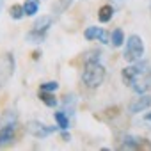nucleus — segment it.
Instances as JSON below:
<instances>
[{
    "label": "nucleus",
    "instance_id": "f257e3e1",
    "mask_svg": "<svg viewBox=\"0 0 151 151\" xmlns=\"http://www.w3.org/2000/svg\"><path fill=\"white\" fill-rule=\"evenodd\" d=\"M105 80V68L103 64H100V60H89L86 62L84 73H82V82L86 84V87L89 89H96L103 84Z\"/></svg>",
    "mask_w": 151,
    "mask_h": 151
},
{
    "label": "nucleus",
    "instance_id": "f03ea898",
    "mask_svg": "<svg viewBox=\"0 0 151 151\" xmlns=\"http://www.w3.org/2000/svg\"><path fill=\"white\" fill-rule=\"evenodd\" d=\"M16 135V114L7 110L0 117V147H6L14 140Z\"/></svg>",
    "mask_w": 151,
    "mask_h": 151
},
{
    "label": "nucleus",
    "instance_id": "7ed1b4c3",
    "mask_svg": "<svg viewBox=\"0 0 151 151\" xmlns=\"http://www.w3.org/2000/svg\"><path fill=\"white\" fill-rule=\"evenodd\" d=\"M146 73H147V62L146 60H140V62L137 60V62H133L132 66H128V68H124L121 71L123 84L126 87H133L137 84L139 77H142V75H146Z\"/></svg>",
    "mask_w": 151,
    "mask_h": 151
},
{
    "label": "nucleus",
    "instance_id": "20e7f679",
    "mask_svg": "<svg viewBox=\"0 0 151 151\" xmlns=\"http://www.w3.org/2000/svg\"><path fill=\"white\" fill-rule=\"evenodd\" d=\"M144 55V43L140 39V36L137 34H132L128 39H126V46H124V53H123V59L126 62H137L140 60Z\"/></svg>",
    "mask_w": 151,
    "mask_h": 151
},
{
    "label": "nucleus",
    "instance_id": "39448f33",
    "mask_svg": "<svg viewBox=\"0 0 151 151\" xmlns=\"http://www.w3.org/2000/svg\"><path fill=\"white\" fill-rule=\"evenodd\" d=\"M16 60L13 53H2L0 55V87H4L14 75Z\"/></svg>",
    "mask_w": 151,
    "mask_h": 151
},
{
    "label": "nucleus",
    "instance_id": "423d86ee",
    "mask_svg": "<svg viewBox=\"0 0 151 151\" xmlns=\"http://www.w3.org/2000/svg\"><path fill=\"white\" fill-rule=\"evenodd\" d=\"M59 128H60L59 124H57V126H46V124L41 123V121H29V123H27V132H29L30 135H34V137H39V139L48 137L50 133L57 132Z\"/></svg>",
    "mask_w": 151,
    "mask_h": 151
},
{
    "label": "nucleus",
    "instance_id": "0eeeda50",
    "mask_svg": "<svg viewBox=\"0 0 151 151\" xmlns=\"http://www.w3.org/2000/svg\"><path fill=\"white\" fill-rule=\"evenodd\" d=\"M84 37L87 39V41H100V43H103V45H107V43H110V34L107 32V30H103L101 27H87L86 30H84Z\"/></svg>",
    "mask_w": 151,
    "mask_h": 151
},
{
    "label": "nucleus",
    "instance_id": "6e6552de",
    "mask_svg": "<svg viewBox=\"0 0 151 151\" xmlns=\"http://www.w3.org/2000/svg\"><path fill=\"white\" fill-rule=\"evenodd\" d=\"M149 107H151V94H140L139 98H135L128 105V110L132 114H137V112H142V110H146Z\"/></svg>",
    "mask_w": 151,
    "mask_h": 151
},
{
    "label": "nucleus",
    "instance_id": "1a4fd4ad",
    "mask_svg": "<svg viewBox=\"0 0 151 151\" xmlns=\"http://www.w3.org/2000/svg\"><path fill=\"white\" fill-rule=\"evenodd\" d=\"M53 25V20H52V16H39L36 22H34V25H32V30H37V32H43V34H46L48 32V29Z\"/></svg>",
    "mask_w": 151,
    "mask_h": 151
},
{
    "label": "nucleus",
    "instance_id": "9d476101",
    "mask_svg": "<svg viewBox=\"0 0 151 151\" xmlns=\"http://www.w3.org/2000/svg\"><path fill=\"white\" fill-rule=\"evenodd\" d=\"M112 16H114V7H112L110 4H105V6H101V7H100V11H98V20H100L101 23L110 22V20H112Z\"/></svg>",
    "mask_w": 151,
    "mask_h": 151
},
{
    "label": "nucleus",
    "instance_id": "9b49d317",
    "mask_svg": "<svg viewBox=\"0 0 151 151\" xmlns=\"http://www.w3.org/2000/svg\"><path fill=\"white\" fill-rule=\"evenodd\" d=\"M139 140H140V137L124 135L123 137V142L119 144V149H139Z\"/></svg>",
    "mask_w": 151,
    "mask_h": 151
},
{
    "label": "nucleus",
    "instance_id": "f8f14e48",
    "mask_svg": "<svg viewBox=\"0 0 151 151\" xmlns=\"http://www.w3.org/2000/svg\"><path fill=\"white\" fill-rule=\"evenodd\" d=\"M39 100L46 105V107H55L57 105V98L52 91H41L39 89Z\"/></svg>",
    "mask_w": 151,
    "mask_h": 151
},
{
    "label": "nucleus",
    "instance_id": "ddd939ff",
    "mask_svg": "<svg viewBox=\"0 0 151 151\" xmlns=\"http://www.w3.org/2000/svg\"><path fill=\"white\" fill-rule=\"evenodd\" d=\"M55 121H57V124L60 126V130H68V128H69V119H68V114H66L64 110L55 112Z\"/></svg>",
    "mask_w": 151,
    "mask_h": 151
},
{
    "label": "nucleus",
    "instance_id": "4468645a",
    "mask_svg": "<svg viewBox=\"0 0 151 151\" xmlns=\"http://www.w3.org/2000/svg\"><path fill=\"white\" fill-rule=\"evenodd\" d=\"M110 41H112V46H121L123 43H124V34H123V30L121 29H116V30H112V34H110Z\"/></svg>",
    "mask_w": 151,
    "mask_h": 151
},
{
    "label": "nucleus",
    "instance_id": "2eb2a0df",
    "mask_svg": "<svg viewBox=\"0 0 151 151\" xmlns=\"http://www.w3.org/2000/svg\"><path fill=\"white\" fill-rule=\"evenodd\" d=\"M45 37H46V34L37 32V30H30V32L27 34V41H29V43H34V45L43 43V41H45Z\"/></svg>",
    "mask_w": 151,
    "mask_h": 151
},
{
    "label": "nucleus",
    "instance_id": "dca6fc26",
    "mask_svg": "<svg viewBox=\"0 0 151 151\" xmlns=\"http://www.w3.org/2000/svg\"><path fill=\"white\" fill-rule=\"evenodd\" d=\"M23 9H25V14L27 16H34L39 9V4L36 2V0H27V2L23 4Z\"/></svg>",
    "mask_w": 151,
    "mask_h": 151
},
{
    "label": "nucleus",
    "instance_id": "f3484780",
    "mask_svg": "<svg viewBox=\"0 0 151 151\" xmlns=\"http://www.w3.org/2000/svg\"><path fill=\"white\" fill-rule=\"evenodd\" d=\"M11 18H14V20H22L23 16H25V9H23V6H20V4H14V6H11Z\"/></svg>",
    "mask_w": 151,
    "mask_h": 151
},
{
    "label": "nucleus",
    "instance_id": "a211bd4d",
    "mask_svg": "<svg viewBox=\"0 0 151 151\" xmlns=\"http://www.w3.org/2000/svg\"><path fill=\"white\" fill-rule=\"evenodd\" d=\"M69 6H71V0H59L57 4L52 6V11H55V13H64Z\"/></svg>",
    "mask_w": 151,
    "mask_h": 151
},
{
    "label": "nucleus",
    "instance_id": "6ab92c4d",
    "mask_svg": "<svg viewBox=\"0 0 151 151\" xmlns=\"http://www.w3.org/2000/svg\"><path fill=\"white\" fill-rule=\"evenodd\" d=\"M59 89V84L55 82V80H52V82H45V84H41V91H52V93H55Z\"/></svg>",
    "mask_w": 151,
    "mask_h": 151
},
{
    "label": "nucleus",
    "instance_id": "aec40b11",
    "mask_svg": "<svg viewBox=\"0 0 151 151\" xmlns=\"http://www.w3.org/2000/svg\"><path fill=\"white\" fill-rule=\"evenodd\" d=\"M100 52H89L87 55H86V62H89V60H100Z\"/></svg>",
    "mask_w": 151,
    "mask_h": 151
},
{
    "label": "nucleus",
    "instance_id": "412c9836",
    "mask_svg": "<svg viewBox=\"0 0 151 151\" xmlns=\"http://www.w3.org/2000/svg\"><path fill=\"white\" fill-rule=\"evenodd\" d=\"M139 149H151V142H149L147 139H142V137H140V140H139Z\"/></svg>",
    "mask_w": 151,
    "mask_h": 151
},
{
    "label": "nucleus",
    "instance_id": "4be33fe9",
    "mask_svg": "<svg viewBox=\"0 0 151 151\" xmlns=\"http://www.w3.org/2000/svg\"><path fill=\"white\" fill-rule=\"evenodd\" d=\"M60 137H62V140H64V142H69V140H71V135H69L66 130L62 132V135H60Z\"/></svg>",
    "mask_w": 151,
    "mask_h": 151
},
{
    "label": "nucleus",
    "instance_id": "5701e85b",
    "mask_svg": "<svg viewBox=\"0 0 151 151\" xmlns=\"http://www.w3.org/2000/svg\"><path fill=\"white\" fill-rule=\"evenodd\" d=\"M144 119H146V121H149V123H151V112H147V114H146V116H144Z\"/></svg>",
    "mask_w": 151,
    "mask_h": 151
},
{
    "label": "nucleus",
    "instance_id": "b1692460",
    "mask_svg": "<svg viewBox=\"0 0 151 151\" xmlns=\"http://www.w3.org/2000/svg\"><path fill=\"white\" fill-rule=\"evenodd\" d=\"M0 11H2V0H0Z\"/></svg>",
    "mask_w": 151,
    "mask_h": 151
}]
</instances>
